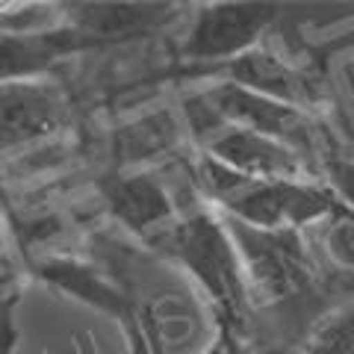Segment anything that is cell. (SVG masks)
Listing matches in <instances>:
<instances>
[{"mask_svg":"<svg viewBox=\"0 0 354 354\" xmlns=\"http://www.w3.org/2000/svg\"><path fill=\"white\" fill-rule=\"evenodd\" d=\"M97 195L109 218L151 245L180 216L174 192L148 169H109L97 177Z\"/></svg>","mask_w":354,"mask_h":354,"instance_id":"cell-5","label":"cell"},{"mask_svg":"<svg viewBox=\"0 0 354 354\" xmlns=\"http://www.w3.org/2000/svg\"><path fill=\"white\" fill-rule=\"evenodd\" d=\"M71 121V101L53 80L0 86V160L57 136Z\"/></svg>","mask_w":354,"mask_h":354,"instance_id":"cell-6","label":"cell"},{"mask_svg":"<svg viewBox=\"0 0 354 354\" xmlns=\"http://www.w3.org/2000/svg\"><path fill=\"white\" fill-rule=\"evenodd\" d=\"M298 354H354V295L319 316Z\"/></svg>","mask_w":354,"mask_h":354,"instance_id":"cell-10","label":"cell"},{"mask_svg":"<svg viewBox=\"0 0 354 354\" xmlns=\"http://www.w3.org/2000/svg\"><path fill=\"white\" fill-rule=\"evenodd\" d=\"M97 50L86 36H80L62 15V24L39 32H3L0 30V86L48 80L57 65L71 57Z\"/></svg>","mask_w":354,"mask_h":354,"instance_id":"cell-8","label":"cell"},{"mask_svg":"<svg viewBox=\"0 0 354 354\" xmlns=\"http://www.w3.org/2000/svg\"><path fill=\"white\" fill-rule=\"evenodd\" d=\"M195 195L218 216L257 230H301L328 225L351 209L319 177L298 180H254L198 153L192 165Z\"/></svg>","mask_w":354,"mask_h":354,"instance_id":"cell-2","label":"cell"},{"mask_svg":"<svg viewBox=\"0 0 354 354\" xmlns=\"http://www.w3.org/2000/svg\"><path fill=\"white\" fill-rule=\"evenodd\" d=\"M201 354H248V351H245V339H242L239 330H234L225 322H216L213 339L207 342V348Z\"/></svg>","mask_w":354,"mask_h":354,"instance_id":"cell-11","label":"cell"},{"mask_svg":"<svg viewBox=\"0 0 354 354\" xmlns=\"http://www.w3.org/2000/svg\"><path fill=\"white\" fill-rule=\"evenodd\" d=\"M174 3H62L65 21L97 50L148 39L177 18Z\"/></svg>","mask_w":354,"mask_h":354,"instance_id":"cell-7","label":"cell"},{"mask_svg":"<svg viewBox=\"0 0 354 354\" xmlns=\"http://www.w3.org/2000/svg\"><path fill=\"white\" fill-rule=\"evenodd\" d=\"M3 251H6V234H3V225H0V257H3Z\"/></svg>","mask_w":354,"mask_h":354,"instance_id":"cell-12","label":"cell"},{"mask_svg":"<svg viewBox=\"0 0 354 354\" xmlns=\"http://www.w3.org/2000/svg\"><path fill=\"white\" fill-rule=\"evenodd\" d=\"M180 118H174L169 109L160 113H148L127 127L115 130L113 136V151L115 162L113 169H139L142 162L169 157V153L180 145Z\"/></svg>","mask_w":354,"mask_h":354,"instance_id":"cell-9","label":"cell"},{"mask_svg":"<svg viewBox=\"0 0 354 354\" xmlns=\"http://www.w3.org/2000/svg\"><path fill=\"white\" fill-rule=\"evenodd\" d=\"M36 272L53 290L113 319L127 339L130 354H165V339L153 310L130 298V292L101 274V269L74 257H48L39 263Z\"/></svg>","mask_w":354,"mask_h":354,"instance_id":"cell-4","label":"cell"},{"mask_svg":"<svg viewBox=\"0 0 354 354\" xmlns=\"http://www.w3.org/2000/svg\"><path fill=\"white\" fill-rule=\"evenodd\" d=\"M148 248L195 283V290L207 298L216 322L230 325L245 339L254 310L245 266L227 221L213 207H207L195 195V204L183 207L180 216Z\"/></svg>","mask_w":354,"mask_h":354,"instance_id":"cell-1","label":"cell"},{"mask_svg":"<svg viewBox=\"0 0 354 354\" xmlns=\"http://www.w3.org/2000/svg\"><path fill=\"white\" fill-rule=\"evenodd\" d=\"M281 18L278 3L263 0H213L198 3L177 44V62L192 77L213 74L221 65L263 48Z\"/></svg>","mask_w":354,"mask_h":354,"instance_id":"cell-3","label":"cell"}]
</instances>
